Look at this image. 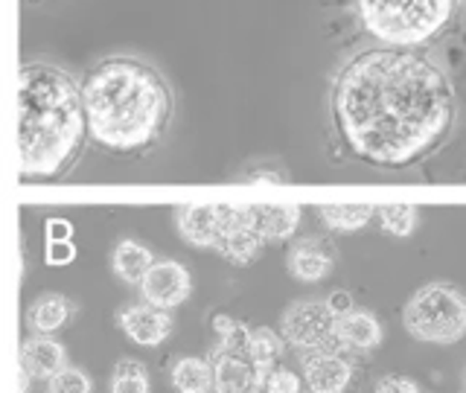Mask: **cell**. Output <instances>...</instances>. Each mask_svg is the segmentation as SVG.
Here are the masks:
<instances>
[{
	"instance_id": "obj_1",
	"label": "cell",
	"mask_w": 466,
	"mask_h": 393,
	"mask_svg": "<svg viewBox=\"0 0 466 393\" xmlns=\"http://www.w3.org/2000/svg\"><path fill=\"white\" fill-rule=\"evenodd\" d=\"M332 114L356 157L411 166L441 146L455 123V94L441 67L400 47L350 58L332 87Z\"/></svg>"
},
{
	"instance_id": "obj_2",
	"label": "cell",
	"mask_w": 466,
	"mask_h": 393,
	"mask_svg": "<svg viewBox=\"0 0 466 393\" xmlns=\"http://www.w3.org/2000/svg\"><path fill=\"white\" fill-rule=\"evenodd\" d=\"M87 135L108 152H143L164 135L172 91L137 58H106L82 82Z\"/></svg>"
},
{
	"instance_id": "obj_3",
	"label": "cell",
	"mask_w": 466,
	"mask_h": 393,
	"mask_svg": "<svg viewBox=\"0 0 466 393\" xmlns=\"http://www.w3.org/2000/svg\"><path fill=\"white\" fill-rule=\"evenodd\" d=\"M87 116L82 85L53 65H26L18 73V175L58 178L82 152Z\"/></svg>"
},
{
	"instance_id": "obj_4",
	"label": "cell",
	"mask_w": 466,
	"mask_h": 393,
	"mask_svg": "<svg viewBox=\"0 0 466 393\" xmlns=\"http://www.w3.org/2000/svg\"><path fill=\"white\" fill-rule=\"evenodd\" d=\"M359 21L385 47L411 50L449 26L458 0H356Z\"/></svg>"
},
{
	"instance_id": "obj_5",
	"label": "cell",
	"mask_w": 466,
	"mask_h": 393,
	"mask_svg": "<svg viewBox=\"0 0 466 393\" xmlns=\"http://www.w3.org/2000/svg\"><path fill=\"white\" fill-rule=\"evenodd\" d=\"M408 335L426 344H458L466 335V295L451 283L417 288L402 309Z\"/></svg>"
},
{
	"instance_id": "obj_6",
	"label": "cell",
	"mask_w": 466,
	"mask_h": 393,
	"mask_svg": "<svg viewBox=\"0 0 466 393\" xmlns=\"http://www.w3.org/2000/svg\"><path fill=\"white\" fill-rule=\"evenodd\" d=\"M280 335L298 353L341 349L339 312L332 309L329 300H295L280 317Z\"/></svg>"
},
{
	"instance_id": "obj_7",
	"label": "cell",
	"mask_w": 466,
	"mask_h": 393,
	"mask_svg": "<svg viewBox=\"0 0 466 393\" xmlns=\"http://www.w3.org/2000/svg\"><path fill=\"white\" fill-rule=\"evenodd\" d=\"M222 222H218V239L213 245L216 254H222L228 262L245 266L254 257H259L262 245H266V233L259 230L254 207H230V204H218Z\"/></svg>"
},
{
	"instance_id": "obj_8",
	"label": "cell",
	"mask_w": 466,
	"mask_h": 393,
	"mask_svg": "<svg viewBox=\"0 0 466 393\" xmlns=\"http://www.w3.org/2000/svg\"><path fill=\"white\" fill-rule=\"evenodd\" d=\"M193 295V277L175 259H160L146 271L140 283V297L143 303H152L157 309H178Z\"/></svg>"
},
{
	"instance_id": "obj_9",
	"label": "cell",
	"mask_w": 466,
	"mask_h": 393,
	"mask_svg": "<svg viewBox=\"0 0 466 393\" xmlns=\"http://www.w3.org/2000/svg\"><path fill=\"white\" fill-rule=\"evenodd\" d=\"M306 388L312 393H344L353 378V361H347L339 349H318V353H298Z\"/></svg>"
},
{
	"instance_id": "obj_10",
	"label": "cell",
	"mask_w": 466,
	"mask_h": 393,
	"mask_svg": "<svg viewBox=\"0 0 466 393\" xmlns=\"http://www.w3.org/2000/svg\"><path fill=\"white\" fill-rule=\"evenodd\" d=\"M116 320H120V329L140 347L164 344L172 332L169 312L157 309V306H152V303H131L120 315H116Z\"/></svg>"
},
{
	"instance_id": "obj_11",
	"label": "cell",
	"mask_w": 466,
	"mask_h": 393,
	"mask_svg": "<svg viewBox=\"0 0 466 393\" xmlns=\"http://www.w3.org/2000/svg\"><path fill=\"white\" fill-rule=\"evenodd\" d=\"M213 390L216 393H248L259 385V373L248 353H233V349L213 347Z\"/></svg>"
},
{
	"instance_id": "obj_12",
	"label": "cell",
	"mask_w": 466,
	"mask_h": 393,
	"mask_svg": "<svg viewBox=\"0 0 466 393\" xmlns=\"http://www.w3.org/2000/svg\"><path fill=\"white\" fill-rule=\"evenodd\" d=\"M289 274L300 283H320L332 274L335 254L324 239H298L289 251Z\"/></svg>"
},
{
	"instance_id": "obj_13",
	"label": "cell",
	"mask_w": 466,
	"mask_h": 393,
	"mask_svg": "<svg viewBox=\"0 0 466 393\" xmlns=\"http://www.w3.org/2000/svg\"><path fill=\"white\" fill-rule=\"evenodd\" d=\"M21 368L33 378H53L67 368V349L50 335H33L21 344Z\"/></svg>"
},
{
	"instance_id": "obj_14",
	"label": "cell",
	"mask_w": 466,
	"mask_h": 393,
	"mask_svg": "<svg viewBox=\"0 0 466 393\" xmlns=\"http://www.w3.org/2000/svg\"><path fill=\"white\" fill-rule=\"evenodd\" d=\"M218 204H189V207L178 210V233L196 247H213L218 239Z\"/></svg>"
},
{
	"instance_id": "obj_15",
	"label": "cell",
	"mask_w": 466,
	"mask_h": 393,
	"mask_svg": "<svg viewBox=\"0 0 466 393\" xmlns=\"http://www.w3.org/2000/svg\"><path fill=\"white\" fill-rule=\"evenodd\" d=\"M76 312L65 295H56V291H47V295H38L26 309V327L33 335H53L62 329L67 320Z\"/></svg>"
},
{
	"instance_id": "obj_16",
	"label": "cell",
	"mask_w": 466,
	"mask_h": 393,
	"mask_svg": "<svg viewBox=\"0 0 466 393\" xmlns=\"http://www.w3.org/2000/svg\"><path fill=\"white\" fill-rule=\"evenodd\" d=\"M339 341L347 349H359V353H368L382 344V327L368 309H350L339 315Z\"/></svg>"
},
{
	"instance_id": "obj_17",
	"label": "cell",
	"mask_w": 466,
	"mask_h": 393,
	"mask_svg": "<svg viewBox=\"0 0 466 393\" xmlns=\"http://www.w3.org/2000/svg\"><path fill=\"white\" fill-rule=\"evenodd\" d=\"M111 266H114V274L120 277L123 283L140 286L146 271L155 266V259H152V251L146 245H140L135 239H123L120 245L114 247Z\"/></svg>"
},
{
	"instance_id": "obj_18",
	"label": "cell",
	"mask_w": 466,
	"mask_h": 393,
	"mask_svg": "<svg viewBox=\"0 0 466 393\" xmlns=\"http://www.w3.org/2000/svg\"><path fill=\"white\" fill-rule=\"evenodd\" d=\"M254 216H257V225L262 233H266L268 242L291 239L300 225V207H295V204H280V207H274V204H257Z\"/></svg>"
},
{
	"instance_id": "obj_19",
	"label": "cell",
	"mask_w": 466,
	"mask_h": 393,
	"mask_svg": "<svg viewBox=\"0 0 466 393\" xmlns=\"http://www.w3.org/2000/svg\"><path fill=\"white\" fill-rule=\"evenodd\" d=\"M283 344H286V338L277 335L271 327L251 329V338H248V358L254 361V368L259 373V385H262V378L277 368V358L283 356Z\"/></svg>"
},
{
	"instance_id": "obj_20",
	"label": "cell",
	"mask_w": 466,
	"mask_h": 393,
	"mask_svg": "<svg viewBox=\"0 0 466 393\" xmlns=\"http://www.w3.org/2000/svg\"><path fill=\"white\" fill-rule=\"evenodd\" d=\"M172 385L178 393H210L213 390V364L204 358H181L172 368Z\"/></svg>"
},
{
	"instance_id": "obj_21",
	"label": "cell",
	"mask_w": 466,
	"mask_h": 393,
	"mask_svg": "<svg viewBox=\"0 0 466 393\" xmlns=\"http://www.w3.org/2000/svg\"><path fill=\"white\" fill-rule=\"evenodd\" d=\"M318 216L324 218V225L329 230L350 233V230H359L370 222L373 207L370 204H324V207L318 210Z\"/></svg>"
},
{
	"instance_id": "obj_22",
	"label": "cell",
	"mask_w": 466,
	"mask_h": 393,
	"mask_svg": "<svg viewBox=\"0 0 466 393\" xmlns=\"http://www.w3.org/2000/svg\"><path fill=\"white\" fill-rule=\"evenodd\" d=\"M379 225H382L385 233L390 237H411L420 225V213L414 204H385V207L376 210Z\"/></svg>"
},
{
	"instance_id": "obj_23",
	"label": "cell",
	"mask_w": 466,
	"mask_h": 393,
	"mask_svg": "<svg viewBox=\"0 0 466 393\" xmlns=\"http://www.w3.org/2000/svg\"><path fill=\"white\" fill-rule=\"evenodd\" d=\"M111 393H149V373L137 358H123L114 364Z\"/></svg>"
},
{
	"instance_id": "obj_24",
	"label": "cell",
	"mask_w": 466,
	"mask_h": 393,
	"mask_svg": "<svg viewBox=\"0 0 466 393\" xmlns=\"http://www.w3.org/2000/svg\"><path fill=\"white\" fill-rule=\"evenodd\" d=\"M213 329L218 335L216 347L233 349V353H248V338H251V327L242 324L233 315H216L213 317Z\"/></svg>"
},
{
	"instance_id": "obj_25",
	"label": "cell",
	"mask_w": 466,
	"mask_h": 393,
	"mask_svg": "<svg viewBox=\"0 0 466 393\" xmlns=\"http://www.w3.org/2000/svg\"><path fill=\"white\" fill-rule=\"evenodd\" d=\"M44 393H94L91 378L79 368H65L62 373H56L47 378V390Z\"/></svg>"
},
{
	"instance_id": "obj_26",
	"label": "cell",
	"mask_w": 466,
	"mask_h": 393,
	"mask_svg": "<svg viewBox=\"0 0 466 393\" xmlns=\"http://www.w3.org/2000/svg\"><path fill=\"white\" fill-rule=\"evenodd\" d=\"M266 393H300L303 390V382L298 373H291L286 368H274L266 378H262L259 385Z\"/></svg>"
},
{
	"instance_id": "obj_27",
	"label": "cell",
	"mask_w": 466,
	"mask_h": 393,
	"mask_svg": "<svg viewBox=\"0 0 466 393\" xmlns=\"http://www.w3.org/2000/svg\"><path fill=\"white\" fill-rule=\"evenodd\" d=\"M44 259H47V266H70L73 259H76V247L73 242H47L44 247Z\"/></svg>"
},
{
	"instance_id": "obj_28",
	"label": "cell",
	"mask_w": 466,
	"mask_h": 393,
	"mask_svg": "<svg viewBox=\"0 0 466 393\" xmlns=\"http://www.w3.org/2000/svg\"><path fill=\"white\" fill-rule=\"evenodd\" d=\"M373 393H420V385L408 376H385Z\"/></svg>"
},
{
	"instance_id": "obj_29",
	"label": "cell",
	"mask_w": 466,
	"mask_h": 393,
	"mask_svg": "<svg viewBox=\"0 0 466 393\" xmlns=\"http://www.w3.org/2000/svg\"><path fill=\"white\" fill-rule=\"evenodd\" d=\"M44 237H47V242H70L73 225L65 222V218H50L47 227H44Z\"/></svg>"
},
{
	"instance_id": "obj_30",
	"label": "cell",
	"mask_w": 466,
	"mask_h": 393,
	"mask_svg": "<svg viewBox=\"0 0 466 393\" xmlns=\"http://www.w3.org/2000/svg\"><path fill=\"white\" fill-rule=\"evenodd\" d=\"M327 300H329V306H332V309L339 312V315H344V312L353 309V300H350L347 291H335V295H332V297H327Z\"/></svg>"
},
{
	"instance_id": "obj_31",
	"label": "cell",
	"mask_w": 466,
	"mask_h": 393,
	"mask_svg": "<svg viewBox=\"0 0 466 393\" xmlns=\"http://www.w3.org/2000/svg\"><path fill=\"white\" fill-rule=\"evenodd\" d=\"M29 378H33V376H29V373L21 368V364H18V390H21V393H26V388H29Z\"/></svg>"
},
{
	"instance_id": "obj_32",
	"label": "cell",
	"mask_w": 466,
	"mask_h": 393,
	"mask_svg": "<svg viewBox=\"0 0 466 393\" xmlns=\"http://www.w3.org/2000/svg\"><path fill=\"white\" fill-rule=\"evenodd\" d=\"M248 393H266V390H262V388H259V385H257V388H254V390H248Z\"/></svg>"
},
{
	"instance_id": "obj_33",
	"label": "cell",
	"mask_w": 466,
	"mask_h": 393,
	"mask_svg": "<svg viewBox=\"0 0 466 393\" xmlns=\"http://www.w3.org/2000/svg\"><path fill=\"white\" fill-rule=\"evenodd\" d=\"M463 388H466V373H463Z\"/></svg>"
}]
</instances>
